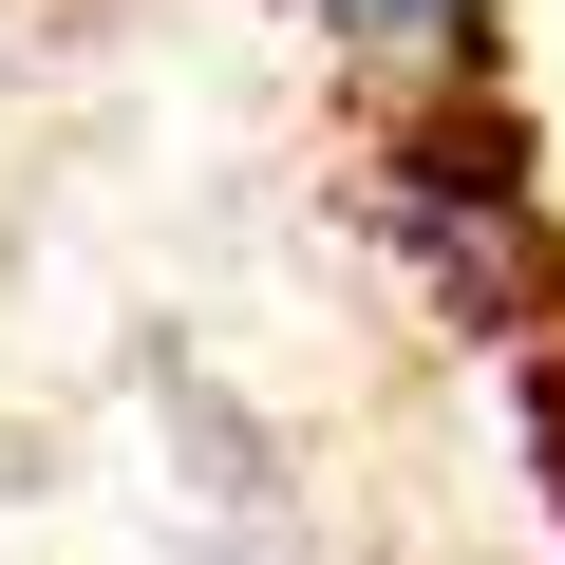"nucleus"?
Listing matches in <instances>:
<instances>
[{
	"label": "nucleus",
	"mask_w": 565,
	"mask_h": 565,
	"mask_svg": "<svg viewBox=\"0 0 565 565\" xmlns=\"http://www.w3.org/2000/svg\"><path fill=\"white\" fill-rule=\"evenodd\" d=\"M377 226L434 264L452 321H546V302H565V226H546V189H527L509 132H396Z\"/></svg>",
	"instance_id": "nucleus-1"
},
{
	"label": "nucleus",
	"mask_w": 565,
	"mask_h": 565,
	"mask_svg": "<svg viewBox=\"0 0 565 565\" xmlns=\"http://www.w3.org/2000/svg\"><path fill=\"white\" fill-rule=\"evenodd\" d=\"M282 20H302L359 95H396V114H452L471 76H490V20L509 0H282Z\"/></svg>",
	"instance_id": "nucleus-2"
}]
</instances>
